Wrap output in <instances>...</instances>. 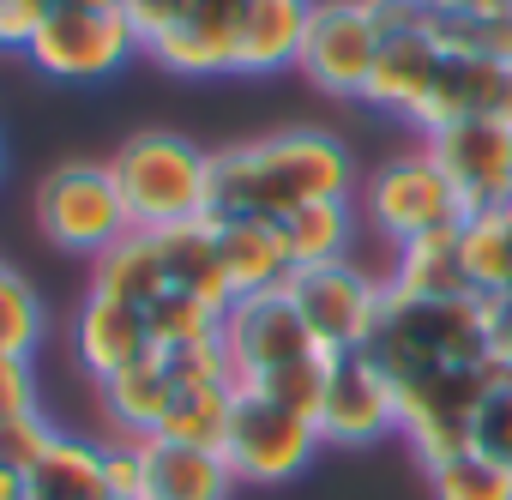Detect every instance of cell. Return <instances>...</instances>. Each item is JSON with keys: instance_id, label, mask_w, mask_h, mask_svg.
<instances>
[{"instance_id": "cell-32", "label": "cell", "mask_w": 512, "mask_h": 500, "mask_svg": "<svg viewBox=\"0 0 512 500\" xmlns=\"http://www.w3.org/2000/svg\"><path fill=\"white\" fill-rule=\"evenodd\" d=\"M49 13H55V0H0V49L31 55V43H37Z\"/></svg>"}, {"instance_id": "cell-12", "label": "cell", "mask_w": 512, "mask_h": 500, "mask_svg": "<svg viewBox=\"0 0 512 500\" xmlns=\"http://www.w3.org/2000/svg\"><path fill=\"white\" fill-rule=\"evenodd\" d=\"M434 163L452 175L464 211H500L512 205V121L500 115H470L422 139Z\"/></svg>"}, {"instance_id": "cell-11", "label": "cell", "mask_w": 512, "mask_h": 500, "mask_svg": "<svg viewBox=\"0 0 512 500\" xmlns=\"http://www.w3.org/2000/svg\"><path fill=\"white\" fill-rule=\"evenodd\" d=\"M133 55H145L133 19L127 13H85V7H55L31 43V67L61 79V85H103Z\"/></svg>"}, {"instance_id": "cell-5", "label": "cell", "mask_w": 512, "mask_h": 500, "mask_svg": "<svg viewBox=\"0 0 512 500\" xmlns=\"http://www.w3.org/2000/svg\"><path fill=\"white\" fill-rule=\"evenodd\" d=\"M31 217L49 235V247H61V254H85V260H103L115 241L133 235V217L121 205V187H115L109 163H85V157L55 163L37 181Z\"/></svg>"}, {"instance_id": "cell-36", "label": "cell", "mask_w": 512, "mask_h": 500, "mask_svg": "<svg viewBox=\"0 0 512 500\" xmlns=\"http://www.w3.org/2000/svg\"><path fill=\"white\" fill-rule=\"evenodd\" d=\"M0 500H31V482L19 470H0Z\"/></svg>"}, {"instance_id": "cell-6", "label": "cell", "mask_w": 512, "mask_h": 500, "mask_svg": "<svg viewBox=\"0 0 512 500\" xmlns=\"http://www.w3.org/2000/svg\"><path fill=\"white\" fill-rule=\"evenodd\" d=\"M356 205H362V223L386 241V247H404L416 235H434V229H452L464 223V199L452 187V175L434 163L428 145L416 151H398L386 157L362 187H356Z\"/></svg>"}, {"instance_id": "cell-1", "label": "cell", "mask_w": 512, "mask_h": 500, "mask_svg": "<svg viewBox=\"0 0 512 500\" xmlns=\"http://www.w3.org/2000/svg\"><path fill=\"white\" fill-rule=\"evenodd\" d=\"M356 157L326 127H290L211 151V217H266L284 223L314 199H356Z\"/></svg>"}, {"instance_id": "cell-21", "label": "cell", "mask_w": 512, "mask_h": 500, "mask_svg": "<svg viewBox=\"0 0 512 500\" xmlns=\"http://www.w3.org/2000/svg\"><path fill=\"white\" fill-rule=\"evenodd\" d=\"M458 229H434V235H416L404 247H392V290L398 296H422V302H446V296H470V278H464V247H458Z\"/></svg>"}, {"instance_id": "cell-9", "label": "cell", "mask_w": 512, "mask_h": 500, "mask_svg": "<svg viewBox=\"0 0 512 500\" xmlns=\"http://www.w3.org/2000/svg\"><path fill=\"white\" fill-rule=\"evenodd\" d=\"M380 49H386V37H380V25L368 13V0H314L296 73L314 91L338 97V103H362Z\"/></svg>"}, {"instance_id": "cell-10", "label": "cell", "mask_w": 512, "mask_h": 500, "mask_svg": "<svg viewBox=\"0 0 512 500\" xmlns=\"http://www.w3.org/2000/svg\"><path fill=\"white\" fill-rule=\"evenodd\" d=\"M308 320V332L332 350V356H356L368 350L380 314H386V278H374L356 260H332V266H302L284 284Z\"/></svg>"}, {"instance_id": "cell-31", "label": "cell", "mask_w": 512, "mask_h": 500, "mask_svg": "<svg viewBox=\"0 0 512 500\" xmlns=\"http://www.w3.org/2000/svg\"><path fill=\"white\" fill-rule=\"evenodd\" d=\"M470 446L512 470V374H500V380H494V392L482 398L476 428H470Z\"/></svg>"}, {"instance_id": "cell-37", "label": "cell", "mask_w": 512, "mask_h": 500, "mask_svg": "<svg viewBox=\"0 0 512 500\" xmlns=\"http://www.w3.org/2000/svg\"><path fill=\"white\" fill-rule=\"evenodd\" d=\"M55 7H85V13H121V0H55Z\"/></svg>"}, {"instance_id": "cell-14", "label": "cell", "mask_w": 512, "mask_h": 500, "mask_svg": "<svg viewBox=\"0 0 512 500\" xmlns=\"http://www.w3.org/2000/svg\"><path fill=\"white\" fill-rule=\"evenodd\" d=\"M320 440L326 446H374L386 434H398V398H392V380L356 350V356H338L326 392H320Z\"/></svg>"}, {"instance_id": "cell-25", "label": "cell", "mask_w": 512, "mask_h": 500, "mask_svg": "<svg viewBox=\"0 0 512 500\" xmlns=\"http://www.w3.org/2000/svg\"><path fill=\"white\" fill-rule=\"evenodd\" d=\"M157 247H163V266H169V284L223 308L229 314V284H223V260H217V223L199 217V223H175V229H151Z\"/></svg>"}, {"instance_id": "cell-2", "label": "cell", "mask_w": 512, "mask_h": 500, "mask_svg": "<svg viewBox=\"0 0 512 500\" xmlns=\"http://www.w3.org/2000/svg\"><path fill=\"white\" fill-rule=\"evenodd\" d=\"M386 380L392 374H416V368H470V362H494L488 344V308L482 296H446V302H422V296H398L386 284V314L362 350Z\"/></svg>"}, {"instance_id": "cell-7", "label": "cell", "mask_w": 512, "mask_h": 500, "mask_svg": "<svg viewBox=\"0 0 512 500\" xmlns=\"http://www.w3.org/2000/svg\"><path fill=\"white\" fill-rule=\"evenodd\" d=\"M217 338H223V356H229L241 392H253V386H266V380L326 356V344L308 332V320H302L290 290H260V296L229 302Z\"/></svg>"}, {"instance_id": "cell-22", "label": "cell", "mask_w": 512, "mask_h": 500, "mask_svg": "<svg viewBox=\"0 0 512 500\" xmlns=\"http://www.w3.org/2000/svg\"><path fill=\"white\" fill-rule=\"evenodd\" d=\"M31 482V500H115L109 494V458H103V440L91 434H55V446L37 458V470L25 476Z\"/></svg>"}, {"instance_id": "cell-17", "label": "cell", "mask_w": 512, "mask_h": 500, "mask_svg": "<svg viewBox=\"0 0 512 500\" xmlns=\"http://www.w3.org/2000/svg\"><path fill=\"white\" fill-rule=\"evenodd\" d=\"M440 61H446V49H440L428 31L386 37V49H380V61H374V79H368V91H362V103L416 127V115L428 109V97H434V85H440Z\"/></svg>"}, {"instance_id": "cell-23", "label": "cell", "mask_w": 512, "mask_h": 500, "mask_svg": "<svg viewBox=\"0 0 512 500\" xmlns=\"http://www.w3.org/2000/svg\"><path fill=\"white\" fill-rule=\"evenodd\" d=\"M284 247H290V266H332V260H350V247L362 235V205L356 199H314V205H296L284 223Z\"/></svg>"}, {"instance_id": "cell-3", "label": "cell", "mask_w": 512, "mask_h": 500, "mask_svg": "<svg viewBox=\"0 0 512 500\" xmlns=\"http://www.w3.org/2000/svg\"><path fill=\"white\" fill-rule=\"evenodd\" d=\"M133 229H175L211 217V151L181 133H133L109 157Z\"/></svg>"}, {"instance_id": "cell-16", "label": "cell", "mask_w": 512, "mask_h": 500, "mask_svg": "<svg viewBox=\"0 0 512 500\" xmlns=\"http://www.w3.org/2000/svg\"><path fill=\"white\" fill-rule=\"evenodd\" d=\"M139 464H145L139 500H229L235 494V470L217 446L139 434Z\"/></svg>"}, {"instance_id": "cell-28", "label": "cell", "mask_w": 512, "mask_h": 500, "mask_svg": "<svg viewBox=\"0 0 512 500\" xmlns=\"http://www.w3.org/2000/svg\"><path fill=\"white\" fill-rule=\"evenodd\" d=\"M145 332L157 350H175V344H199V338H217L223 332V308L187 296V290H169L145 308Z\"/></svg>"}, {"instance_id": "cell-4", "label": "cell", "mask_w": 512, "mask_h": 500, "mask_svg": "<svg viewBox=\"0 0 512 500\" xmlns=\"http://www.w3.org/2000/svg\"><path fill=\"white\" fill-rule=\"evenodd\" d=\"M506 368L500 362H470V368H416V374H392V398H398V434L404 446L428 464L470 452V428L482 398L494 392Z\"/></svg>"}, {"instance_id": "cell-18", "label": "cell", "mask_w": 512, "mask_h": 500, "mask_svg": "<svg viewBox=\"0 0 512 500\" xmlns=\"http://www.w3.org/2000/svg\"><path fill=\"white\" fill-rule=\"evenodd\" d=\"M217 223V260H223V284L229 296H260V290H284L290 284V247L284 229L266 217H211Z\"/></svg>"}, {"instance_id": "cell-34", "label": "cell", "mask_w": 512, "mask_h": 500, "mask_svg": "<svg viewBox=\"0 0 512 500\" xmlns=\"http://www.w3.org/2000/svg\"><path fill=\"white\" fill-rule=\"evenodd\" d=\"M181 7H187V0H121V13L133 19L139 43H151L157 31H169V25L181 19Z\"/></svg>"}, {"instance_id": "cell-29", "label": "cell", "mask_w": 512, "mask_h": 500, "mask_svg": "<svg viewBox=\"0 0 512 500\" xmlns=\"http://www.w3.org/2000/svg\"><path fill=\"white\" fill-rule=\"evenodd\" d=\"M37 344H43V302L25 272L0 266V350L37 356Z\"/></svg>"}, {"instance_id": "cell-8", "label": "cell", "mask_w": 512, "mask_h": 500, "mask_svg": "<svg viewBox=\"0 0 512 500\" xmlns=\"http://www.w3.org/2000/svg\"><path fill=\"white\" fill-rule=\"evenodd\" d=\"M320 446L326 440H320V422L314 416H302V410H290V404H278L266 392H235V410H229V428H223V446L217 452L229 458L235 482L272 488V482L302 476Z\"/></svg>"}, {"instance_id": "cell-35", "label": "cell", "mask_w": 512, "mask_h": 500, "mask_svg": "<svg viewBox=\"0 0 512 500\" xmlns=\"http://www.w3.org/2000/svg\"><path fill=\"white\" fill-rule=\"evenodd\" d=\"M488 308V344H494V362L512 374V296H494L482 302Z\"/></svg>"}, {"instance_id": "cell-30", "label": "cell", "mask_w": 512, "mask_h": 500, "mask_svg": "<svg viewBox=\"0 0 512 500\" xmlns=\"http://www.w3.org/2000/svg\"><path fill=\"white\" fill-rule=\"evenodd\" d=\"M55 422L43 416V410H25V416H7L0 422V470H19V476H31L37 470V458L55 446Z\"/></svg>"}, {"instance_id": "cell-13", "label": "cell", "mask_w": 512, "mask_h": 500, "mask_svg": "<svg viewBox=\"0 0 512 500\" xmlns=\"http://www.w3.org/2000/svg\"><path fill=\"white\" fill-rule=\"evenodd\" d=\"M247 0H187L181 19L145 43V61H157L175 79H235Z\"/></svg>"}, {"instance_id": "cell-39", "label": "cell", "mask_w": 512, "mask_h": 500, "mask_svg": "<svg viewBox=\"0 0 512 500\" xmlns=\"http://www.w3.org/2000/svg\"><path fill=\"white\" fill-rule=\"evenodd\" d=\"M0 169H7V151H0Z\"/></svg>"}, {"instance_id": "cell-40", "label": "cell", "mask_w": 512, "mask_h": 500, "mask_svg": "<svg viewBox=\"0 0 512 500\" xmlns=\"http://www.w3.org/2000/svg\"><path fill=\"white\" fill-rule=\"evenodd\" d=\"M0 266H7V260H0Z\"/></svg>"}, {"instance_id": "cell-27", "label": "cell", "mask_w": 512, "mask_h": 500, "mask_svg": "<svg viewBox=\"0 0 512 500\" xmlns=\"http://www.w3.org/2000/svg\"><path fill=\"white\" fill-rule=\"evenodd\" d=\"M428 494L434 500H512V470L470 446V452L428 464Z\"/></svg>"}, {"instance_id": "cell-26", "label": "cell", "mask_w": 512, "mask_h": 500, "mask_svg": "<svg viewBox=\"0 0 512 500\" xmlns=\"http://www.w3.org/2000/svg\"><path fill=\"white\" fill-rule=\"evenodd\" d=\"M458 247H464L470 296H482V302L512 296V223H506V211H470L458 229Z\"/></svg>"}, {"instance_id": "cell-20", "label": "cell", "mask_w": 512, "mask_h": 500, "mask_svg": "<svg viewBox=\"0 0 512 500\" xmlns=\"http://www.w3.org/2000/svg\"><path fill=\"white\" fill-rule=\"evenodd\" d=\"M97 404H103V422L121 434V440H139V434H157L175 410V380L163 368V356L151 350L145 362L121 368L115 380L97 386Z\"/></svg>"}, {"instance_id": "cell-38", "label": "cell", "mask_w": 512, "mask_h": 500, "mask_svg": "<svg viewBox=\"0 0 512 500\" xmlns=\"http://www.w3.org/2000/svg\"><path fill=\"white\" fill-rule=\"evenodd\" d=\"M500 211H506V223H512V205H500Z\"/></svg>"}, {"instance_id": "cell-33", "label": "cell", "mask_w": 512, "mask_h": 500, "mask_svg": "<svg viewBox=\"0 0 512 500\" xmlns=\"http://www.w3.org/2000/svg\"><path fill=\"white\" fill-rule=\"evenodd\" d=\"M25 410H37V368H31V356L0 350V422L25 416Z\"/></svg>"}, {"instance_id": "cell-19", "label": "cell", "mask_w": 512, "mask_h": 500, "mask_svg": "<svg viewBox=\"0 0 512 500\" xmlns=\"http://www.w3.org/2000/svg\"><path fill=\"white\" fill-rule=\"evenodd\" d=\"M308 7L314 0H247L235 73L241 79H272V73L296 67L302 61V37H308Z\"/></svg>"}, {"instance_id": "cell-15", "label": "cell", "mask_w": 512, "mask_h": 500, "mask_svg": "<svg viewBox=\"0 0 512 500\" xmlns=\"http://www.w3.org/2000/svg\"><path fill=\"white\" fill-rule=\"evenodd\" d=\"M151 350H157V344H151L139 308H127V302H115V296H103V290H85V296H79V308H73V356H79V368H85L91 386L115 380L121 368L145 362Z\"/></svg>"}, {"instance_id": "cell-24", "label": "cell", "mask_w": 512, "mask_h": 500, "mask_svg": "<svg viewBox=\"0 0 512 500\" xmlns=\"http://www.w3.org/2000/svg\"><path fill=\"white\" fill-rule=\"evenodd\" d=\"M91 290H103V296H115V302H127V308H151L157 296H169L175 284H169V266H163V247H157V235L151 229H133L127 241H115L103 260H91Z\"/></svg>"}]
</instances>
